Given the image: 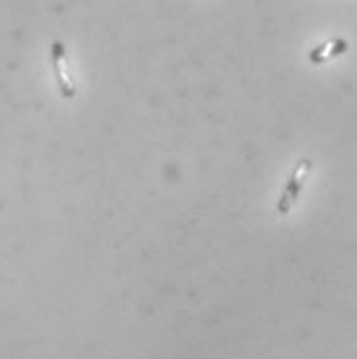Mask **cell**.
Here are the masks:
<instances>
[{"label": "cell", "mask_w": 357, "mask_h": 359, "mask_svg": "<svg viewBox=\"0 0 357 359\" xmlns=\"http://www.w3.org/2000/svg\"><path fill=\"white\" fill-rule=\"evenodd\" d=\"M347 50H349V41L343 39V37H337V39H330V41H324L321 46H316L308 54V58H310L312 65H324V62L335 60L337 56L345 54Z\"/></svg>", "instance_id": "3957f363"}, {"label": "cell", "mask_w": 357, "mask_h": 359, "mask_svg": "<svg viewBox=\"0 0 357 359\" xmlns=\"http://www.w3.org/2000/svg\"><path fill=\"white\" fill-rule=\"evenodd\" d=\"M312 172V161L310 159H299L297 165L293 168L291 176L287 180L285 188L279 196V203H277V213L279 215H287L291 213V209L297 205L299 196H302V190L308 182V176Z\"/></svg>", "instance_id": "6da1fadb"}, {"label": "cell", "mask_w": 357, "mask_h": 359, "mask_svg": "<svg viewBox=\"0 0 357 359\" xmlns=\"http://www.w3.org/2000/svg\"><path fill=\"white\" fill-rule=\"evenodd\" d=\"M52 69H54V79L58 85V91L65 100H72L76 95V85L72 81L71 69H69V56H67V46L62 41H54L52 50Z\"/></svg>", "instance_id": "7a4b0ae2"}]
</instances>
